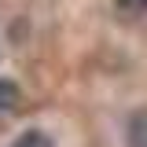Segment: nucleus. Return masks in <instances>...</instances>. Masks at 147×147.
I'll use <instances>...</instances> for the list:
<instances>
[{"instance_id":"obj_4","label":"nucleus","mask_w":147,"mask_h":147,"mask_svg":"<svg viewBox=\"0 0 147 147\" xmlns=\"http://www.w3.org/2000/svg\"><path fill=\"white\" fill-rule=\"evenodd\" d=\"M118 4V11H125V15H144L147 11V0H114Z\"/></svg>"},{"instance_id":"obj_3","label":"nucleus","mask_w":147,"mask_h":147,"mask_svg":"<svg viewBox=\"0 0 147 147\" xmlns=\"http://www.w3.org/2000/svg\"><path fill=\"white\" fill-rule=\"evenodd\" d=\"M11 147H52V144H48L44 132H26V136H22L18 144H11Z\"/></svg>"},{"instance_id":"obj_1","label":"nucleus","mask_w":147,"mask_h":147,"mask_svg":"<svg viewBox=\"0 0 147 147\" xmlns=\"http://www.w3.org/2000/svg\"><path fill=\"white\" fill-rule=\"evenodd\" d=\"M125 140H129V147H147V110H140V114L129 118Z\"/></svg>"},{"instance_id":"obj_2","label":"nucleus","mask_w":147,"mask_h":147,"mask_svg":"<svg viewBox=\"0 0 147 147\" xmlns=\"http://www.w3.org/2000/svg\"><path fill=\"white\" fill-rule=\"evenodd\" d=\"M15 103H18V88H15V81L0 77V114L15 110Z\"/></svg>"}]
</instances>
